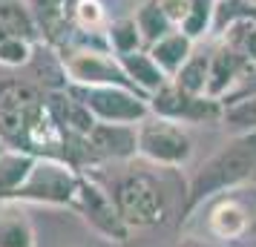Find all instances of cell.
Here are the masks:
<instances>
[{
    "label": "cell",
    "instance_id": "obj_1",
    "mask_svg": "<svg viewBox=\"0 0 256 247\" xmlns=\"http://www.w3.org/2000/svg\"><path fill=\"white\" fill-rule=\"evenodd\" d=\"M250 181H256V132L230 135V141L219 147L210 158H204V164H198L193 173L187 184V213Z\"/></svg>",
    "mask_w": 256,
    "mask_h": 247
},
{
    "label": "cell",
    "instance_id": "obj_2",
    "mask_svg": "<svg viewBox=\"0 0 256 247\" xmlns=\"http://www.w3.org/2000/svg\"><path fill=\"white\" fill-rule=\"evenodd\" d=\"M78 181H81V176L66 161L38 155L26 184L18 190V196L12 201H18V204H44V207H70L72 210Z\"/></svg>",
    "mask_w": 256,
    "mask_h": 247
},
{
    "label": "cell",
    "instance_id": "obj_3",
    "mask_svg": "<svg viewBox=\"0 0 256 247\" xmlns=\"http://www.w3.org/2000/svg\"><path fill=\"white\" fill-rule=\"evenodd\" d=\"M70 95L92 112L95 121H104V124L138 127L141 121L150 118L147 95H141L132 86H70Z\"/></svg>",
    "mask_w": 256,
    "mask_h": 247
},
{
    "label": "cell",
    "instance_id": "obj_4",
    "mask_svg": "<svg viewBox=\"0 0 256 247\" xmlns=\"http://www.w3.org/2000/svg\"><path fill=\"white\" fill-rule=\"evenodd\" d=\"M138 155L158 167H184L193 158V138L182 124L150 115L138 124Z\"/></svg>",
    "mask_w": 256,
    "mask_h": 247
},
{
    "label": "cell",
    "instance_id": "obj_5",
    "mask_svg": "<svg viewBox=\"0 0 256 247\" xmlns=\"http://www.w3.org/2000/svg\"><path fill=\"white\" fill-rule=\"evenodd\" d=\"M72 210L81 213L84 222L90 224L98 236H104L106 242H118V245L127 242L130 227L121 219V213H118L116 196H110L98 181L81 176L78 193H75V201H72Z\"/></svg>",
    "mask_w": 256,
    "mask_h": 247
},
{
    "label": "cell",
    "instance_id": "obj_6",
    "mask_svg": "<svg viewBox=\"0 0 256 247\" xmlns=\"http://www.w3.org/2000/svg\"><path fill=\"white\" fill-rule=\"evenodd\" d=\"M147 104H150V115L167 118L176 124H222V112H224L222 101L208 95H187L173 81L164 83L158 92H152Z\"/></svg>",
    "mask_w": 256,
    "mask_h": 247
},
{
    "label": "cell",
    "instance_id": "obj_7",
    "mask_svg": "<svg viewBox=\"0 0 256 247\" xmlns=\"http://www.w3.org/2000/svg\"><path fill=\"white\" fill-rule=\"evenodd\" d=\"M116 204L127 227H152L164 222L167 201L150 176H130L116 190Z\"/></svg>",
    "mask_w": 256,
    "mask_h": 247
},
{
    "label": "cell",
    "instance_id": "obj_8",
    "mask_svg": "<svg viewBox=\"0 0 256 247\" xmlns=\"http://www.w3.org/2000/svg\"><path fill=\"white\" fill-rule=\"evenodd\" d=\"M64 72L72 86H132L121 69V60L101 49H72L64 55ZM136 89V86H132Z\"/></svg>",
    "mask_w": 256,
    "mask_h": 247
},
{
    "label": "cell",
    "instance_id": "obj_9",
    "mask_svg": "<svg viewBox=\"0 0 256 247\" xmlns=\"http://www.w3.org/2000/svg\"><path fill=\"white\" fill-rule=\"evenodd\" d=\"M84 138L90 144V150L101 158L127 161V158L138 155V127H132V124H104V121H98Z\"/></svg>",
    "mask_w": 256,
    "mask_h": 247
},
{
    "label": "cell",
    "instance_id": "obj_10",
    "mask_svg": "<svg viewBox=\"0 0 256 247\" xmlns=\"http://www.w3.org/2000/svg\"><path fill=\"white\" fill-rule=\"evenodd\" d=\"M248 66V58H244L239 49L222 43L210 52V81H208V98H216V101H224L228 95L233 92V86L239 81L242 69Z\"/></svg>",
    "mask_w": 256,
    "mask_h": 247
},
{
    "label": "cell",
    "instance_id": "obj_11",
    "mask_svg": "<svg viewBox=\"0 0 256 247\" xmlns=\"http://www.w3.org/2000/svg\"><path fill=\"white\" fill-rule=\"evenodd\" d=\"M208 227L216 239H224V242H239L248 236V227H250V213L239 199L233 196H224L219 199L213 207H210L208 216Z\"/></svg>",
    "mask_w": 256,
    "mask_h": 247
},
{
    "label": "cell",
    "instance_id": "obj_12",
    "mask_svg": "<svg viewBox=\"0 0 256 247\" xmlns=\"http://www.w3.org/2000/svg\"><path fill=\"white\" fill-rule=\"evenodd\" d=\"M121 60V69L127 75V81L138 89L141 95H147L150 98L152 92H158L164 83H170V78L164 75V69L152 60V55L147 49H136V52H130V55H118Z\"/></svg>",
    "mask_w": 256,
    "mask_h": 247
},
{
    "label": "cell",
    "instance_id": "obj_13",
    "mask_svg": "<svg viewBox=\"0 0 256 247\" xmlns=\"http://www.w3.org/2000/svg\"><path fill=\"white\" fill-rule=\"evenodd\" d=\"M38 155L20 147H0V201H12L35 167Z\"/></svg>",
    "mask_w": 256,
    "mask_h": 247
},
{
    "label": "cell",
    "instance_id": "obj_14",
    "mask_svg": "<svg viewBox=\"0 0 256 247\" xmlns=\"http://www.w3.org/2000/svg\"><path fill=\"white\" fill-rule=\"evenodd\" d=\"M0 247H38L35 224L18 201H0Z\"/></svg>",
    "mask_w": 256,
    "mask_h": 247
},
{
    "label": "cell",
    "instance_id": "obj_15",
    "mask_svg": "<svg viewBox=\"0 0 256 247\" xmlns=\"http://www.w3.org/2000/svg\"><path fill=\"white\" fill-rule=\"evenodd\" d=\"M147 52H150L152 60L164 69V75L173 81L176 75H178V69H182L187 60H190V55L196 52V40L187 37L182 29H173L170 35L158 37L152 46H147Z\"/></svg>",
    "mask_w": 256,
    "mask_h": 247
},
{
    "label": "cell",
    "instance_id": "obj_16",
    "mask_svg": "<svg viewBox=\"0 0 256 247\" xmlns=\"http://www.w3.org/2000/svg\"><path fill=\"white\" fill-rule=\"evenodd\" d=\"M256 20V3L254 0H216V12H213V37H224L230 29L242 23Z\"/></svg>",
    "mask_w": 256,
    "mask_h": 247
},
{
    "label": "cell",
    "instance_id": "obj_17",
    "mask_svg": "<svg viewBox=\"0 0 256 247\" xmlns=\"http://www.w3.org/2000/svg\"><path fill=\"white\" fill-rule=\"evenodd\" d=\"M136 23H138V32H141V37H144V49L147 46H152L158 37H164V35H170L176 26H173V20L164 14V9L158 6V0H144L138 9H136Z\"/></svg>",
    "mask_w": 256,
    "mask_h": 247
},
{
    "label": "cell",
    "instance_id": "obj_18",
    "mask_svg": "<svg viewBox=\"0 0 256 247\" xmlns=\"http://www.w3.org/2000/svg\"><path fill=\"white\" fill-rule=\"evenodd\" d=\"M208 81H210V52H193L190 60L173 78V83L187 95H208Z\"/></svg>",
    "mask_w": 256,
    "mask_h": 247
},
{
    "label": "cell",
    "instance_id": "obj_19",
    "mask_svg": "<svg viewBox=\"0 0 256 247\" xmlns=\"http://www.w3.org/2000/svg\"><path fill=\"white\" fill-rule=\"evenodd\" d=\"M106 40H110V52L112 55H130L136 49H144V37L138 32L136 17H116L112 23H106Z\"/></svg>",
    "mask_w": 256,
    "mask_h": 247
},
{
    "label": "cell",
    "instance_id": "obj_20",
    "mask_svg": "<svg viewBox=\"0 0 256 247\" xmlns=\"http://www.w3.org/2000/svg\"><path fill=\"white\" fill-rule=\"evenodd\" d=\"M222 127L230 135H250V132H256V95L224 104Z\"/></svg>",
    "mask_w": 256,
    "mask_h": 247
},
{
    "label": "cell",
    "instance_id": "obj_21",
    "mask_svg": "<svg viewBox=\"0 0 256 247\" xmlns=\"http://www.w3.org/2000/svg\"><path fill=\"white\" fill-rule=\"evenodd\" d=\"M0 23L6 26L9 35L32 37L35 32V14L26 0H0Z\"/></svg>",
    "mask_w": 256,
    "mask_h": 247
},
{
    "label": "cell",
    "instance_id": "obj_22",
    "mask_svg": "<svg viewBox=\"0 0 256 247\" xmlns=\"http://www.w3.org/2000/svg\"><path fill=\"white\" fill-rule=\"evenodd\" d=\"M213 12H216V0H190L187 3V14L178 29L187 37H193V40L210 35V29H213Z\"/></svg>",
    "mask_w": 256,
    "mask_h": 247
},
{
    "label": "cell",
    "instance_id": "obj_23",
    "mask_svg": "<svg viewBox=\"0 0 256 247\" xmlns=\"http://www.w3.org/2000/svg\"><path fill=\"white\" fill-rule=\"evenodd\" d=\"M29 60H32V37L9 35L0 40V66L18 69V66H26Z\"/></svg>",
    "mask_w": 256,
    "mask_h": 247
},
{
    "label": "cell",
    "instance_id": "obj_24",
    "mask_svg": "<svg viewBox=\"0 0 256 247\" xmlns=\"http://www.w3.org/2000/svg\"><path fill=\"white\" fill-rule=\"evenodd\" d=\"M72 17H75L78 29H84V32L106 26V9L101 0H78L75 9H72Z\"/></svg>",
    "mask_w": 256,
    "mask_h": 247
},
{
    "label": "cell",
    "instance_id": "obj_25",
    "mask_svg": "<svg viewBox=\"0 0 256 247\" xmlns=\"http://www.w3.org/2000/svg\"><path fill=\"white\" fill-rule=\"evenodd\" d=\"M222 43H228V46L239 49L244 58L256 63V20H250V23H242V26H236V29H230L228 35L222 37Z\"/></svg>",
    "mask_w": 256,
    "mask_h": 247
},
{
    "label": "cell",
    "instance_id": "obj_26",
    "mask_svg": "<svg viewBox=\"0 0 256 247\" xmlns=\"http://www.w3.org/2000/svg\"><path fill=\"white\" fill-rule=\"evenodd\" d=\"M35 17H58L66 0H26Z\"/></svg>",
    "mask_w": 256,
    "mask_h": 247
},
{
    "label": "cell",
    "instance_id": "obj_27",
    "mask_svg": "<svg viewBox=\"0 0 256 247\" xmlns=\"http://www.w3.org/2000/svg\"><path fill=\"white\" fill-rule=\"evenodd\" d=\"M187 3L190 0H158V6L164 9V14L173 20V26L178 29L182 26V20H184V14H187Z\"/></svg>",
    "mask_w": 256,
    "mask_h": 247
},
{
    "label": "cell",
    "instance_id": "obj_28",
    "mask_svg": "<svg viewBox=\"0 0 256 247\" xmlns=\"http://www.w3.org/2000/svg\"><path fill=\"white\" fill-rule=\"evenodd\" d=\"M176 247H216V245H210V242H204V239H182Z\"/></svg>",
    "mask_w": 256,
    "mask_h": 247
},
{
    "label": "cell",
    "instance_id": "obj_29",
    "mask_svg": "<svg viewBox=\"0 0 256 247\" xmlns=\"http://www.w3.org/2000/svg\"><path fill=\"white\" fill-rule=\"evenodd\" d=\"M233 247H256V239H239V242H233Z\"/></svg>",
    "mask_w": 256,
    "mask_h": 247
},
{
    "label": "cell",
    "instance_id": "obj_30",
    "mask_svg": "<svg viewBox=\"0 0 256 247\" xmlns=\"http://www.w3.org/2000/svg\"><path fill=\"white\" fill-rule=\"evenodd\" d=\"M254 3H256V0H254Z\"/></svg>",
    "mask_w": 256,
    "mask_h": 247
}]
</instances>
